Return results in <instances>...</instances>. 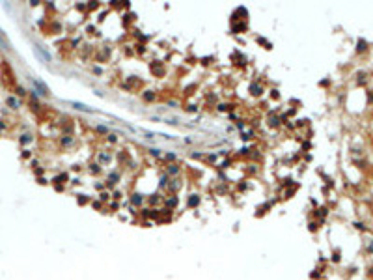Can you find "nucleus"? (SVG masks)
I'll return each instance as SVG.
<instances>
[{
	"label": "nucleus",
	"instance_id": "nucleus-1",
	"mask_svg": "<svg viewBox=\"0 0 373 280\" xmlns=\"http://www.w3.org/2000/svg\"><path fill=\"white\" fill-rule=\"evenodd\" d=\"M75 106V108H78V110H86V112H92V108L90 106H86V105H82V103H71Z\"/></svg>",
	"mask_w": 373,
	"mask_h": 280
}]
</instances>
